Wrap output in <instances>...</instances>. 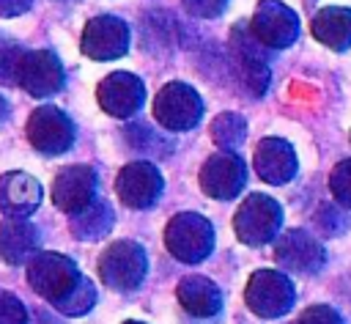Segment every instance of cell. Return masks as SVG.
I'll return each instance as SVG.
<instances>
[{
  "label": "cell",
  "mask_w": 351,
  "mask_h": 324,
  "mask_svg": "<svg viewBox=\"0 0 351 324\" xmlns=\"http://www.w3.org/2000/svg\"><path fill=\"white\" fill-rule=\"evenodd\" d=\"M269 47L252 33L250 25H236L230 30V63L247 93L261 96L269 88Z\"/></svg>",
  "instance_id": "obj_1"
},
{
  "label": "cell",
  "mask_w": 351,
  "mask_h": 324,
  "mask_svg": "<svg viewBox=\"0 0 351 324\" xmlns=\"http://www.w3.org/2000/svg\"><path fill=\"white\" fill-rule=\"evenodd\" d=\"M165 244H167V250L178 261L197 264L214 247V228H211V222L206 217H200L195 211H184V214H176L167 222V228H165Z\"/></svg>",
  "instance_id": "obj_2"
},
{
  "label": "cell",
  "mask_w": 351,
  "mask_h": 324,
  "mask_svg": "<svg viewBox=\"0 0 351 324\" xmlns=\"http://www.w3.org/2000/svg\"><path fill=\"white\" fill-rule=\"evenodd\" d=\"M80 277L82 275L77 272V264L60 253H38L27 261V283L52 305H58Z\"/></svg>",
  "instance_id": "obj_3"
},
{
  "label": "cell",
  "mask_w": 351,
  "mask_h": 324,
  "mask_svg": "<svg viewBox=\"0 0 351 324\" xmlns=\"http://www.w3.org/2000/svg\"><path fill=\"white\" fill-rule=\"evenodd\" d=\"M247 308L263 319H277L285 316L296 299V291L291 286V280L282 272L274 269H258L250 280H247V291H244Z\"/></svg>",
  "instance_id": "obj_4"
},
{
  "label": "cell",
  "mask_w": 351,
  "mask_h": 324,
  "mask_svg": "<svg viewBox=\"0 0 351 324\" xmlns=\"http://www.w3.org/2000/svg\"><path fill=\"white\" fill-rule=\"evenodd\" d=\"M200 115H203V102L197 91L186 82H167L154 99V118L170 132L192 129L200 121Z\"/></svg>",
  "instance_id": "obj_5"
},
{
  "label": "cell",
  "mask_w": 351,
  "mask_h": 324,
  "mask_svg": "<svg viewBox=\"0 0 351 324\" xmlns=\"http://www.w3.org/2000/svg\"><path fill=\"white\" fill-rule=\"evenodd\" d=\"M145 253L134 242H112L99 258L101 280L115 291H132L145 277Z\"/></svg>",
  "instance_id": "obj_6"
},
{
  "label": "cell",
  "mask_w": 351,
  "mask_h": 324,
  "mask_svg": "<svg viewBox=\"0 0 351 324\" xmlns=\"http://www.w3.org/2000/svg\"><path fill=\"white\" fill-rule=\"evenodd\" d=\"M280 222H282L280 203L271 200L269 195H261V192L250 195L236 211V233L250 247L271 242L280 231Z\"/></svg>",
  "instance_id": "obj_7"
},
{
  "label": "cell",
  "mask_w": 351,
  "mask_h": 324,
  "mask_svg": "<svg viewBox=\"0 0 351 324\" xmlns=\"http://www.w3.org/2000/svg\"><path fill=\"white\" fill-rule=\"evenodd\" d=\"M27 140L41 154H63L74 143V124L71 118L58 107H38L27 118Z\"/></svg>",
  "instance_id": "obj_8"
},
{
  "label": "cell",
  "mask_w": 351,
  "mask_h": 324,
  "mask_svg": "<svg viewBox=\"0 0 351 324\" xmlns=\"http://www.w3.org/2000/svg\"><path fill=\"white\" fill-rule=\"evenodd\" d=\"M250 27H252V33L269 49H282V47L293 44L296 36H299V19H296V14L285 3H280V0H263L255 8V14H252Z\"/></svg>",
  "instance_id": "obj_9"
},
{
  "label": "cell",
  "mask_w": 351,
  "mask_h": 324,
  "mask_svg": "<svg viewBox=\"0 0 351 324\" xmlns=\"http://www.w3.org/2000/svg\"><path fill=\"white\" fill-rule=\"evenodd\" d=\"M244 178H247V170H244V162L236 151H219V154L208 157L203 170H200L203 192L208 198H217V200L236 198L244 187Z\"/></svg>",
  "instance_id": "obj_10"
},
{
  "label": "cell",
  "mask_w": 351,
  "mask_h": 324,
  "mask_svg": "<svg viewBox=\"0 0 351 324\" xmlns=\"http://www.w3.org/2000/svg\"><path fill=\"white\" fill-rule=\"evenodd\" d=\"M129 49V27L118 16H96L82 30V52L93 60H115Z\"/></svg>",
  "instance_id": "obj_11"
},
{
  "label": "cell",
  "mask_w": 351,
  "mask_h": 324,
  "mask_svg": "<svg viewBox=\"0 0 351 324\" xmlns=\"http://www.w3.org/2000/svg\"><path fill=\"white\" fill-rule=\"evenodd\" d=\"M96 99L104 113H110L115 118H129L132 113H137L143 107L145 88H143L140 77H134L129 71H112L110 77H104L99 82Z\"/></svg>",
  "instance_id": "obj_12"
},
{
  "label": "cell",
  "mask_w": 351,
  "mask_h": 324,
  "mask_svg": "<svg viewBox=\"0 0 351 324\" xmlns=\"http://www.w3.org/2000/svg\"><path fill=\"white\" fill-rule=\"evenodd\" d=\"M115 189L121 200L132 209H148L162 195V176L151 162H132L121 167Z\"/></svg>",
  "instance_id": "obj_13"
},
{
  "label": "cell",
  "mask_w": 351,
  "mask_h": 324,
  "mask_svg": "<svg viewBox=\"0 0 351 324\" xmlns=\"http://www.w3.org/2000/svg\"><path fill=\"white\" fill-rule=\"evenodd\" d=\"M93 198H96V173L88 165H69L55 176L52 203L60 211L74 214V211L85 209Z\"/></svg>",
  "instance_id": "obj_14"
},
{
  "label": "cell",
  "mask_w": 351,
  "mask_h": 324,
  "mask_svg": "<svg viewBox=\"0 0 351 324\" xmlns=\"http://www.w3.org/2000/svg\"><path fill=\"white\" fill-rule=\"evenodd\" d=\"M16 85H22L30 96H49L63 88V66L49 49L25 52Z\"/></svg>",
  "instance_id": "obj_15"
},
{
  "label": "cell",
  "mask_w": 351,
  "mask_h": 324,
  "mask_svg": "<svg viewBox=\"0 0 351 324\" xmlns=\"http://www.w3.org/2000/svg\"><path fill=\"white\" fill-rule=\"evenodd\" d=\"M274 258L277 264H282L291 272H302V275H313L321 269L324 264V247L307 233V231H285L277 244H274Z\"/></svg>",
  "instance_id": "obj_16"
},
{
  "label": "cell",
  "mask_w": 351,
  "mask_h": 324,
  "mask_svg": "<svg viewBox=\"0 0 351 324\" xmlns=\"http://www.w3.org/2000/svg\"><path fill=\"white\" fill-rule=\"evenodd\" d=\"M41 203V184L22 173V170H11L5 176H0V209L8 217H27L38 209Z\"/></svg>",
  "instance_id": "obj_17"
},
{
  "label": "cell",
  "mask_w": 351,
  "mask_h": 324,
  "mask_svg": "<svg viewBox=\"0 0 351 324\" xmlns=\"http://www.w3.org/2000/svg\"><path fill=\"white\" fill-rule=\"evenodd\" d=\"M255 170L269 184H285L296 176V154L291 143L280 137H266L255 148Z\"/></svg>",
  "instance_id": "obj_18"
},
{
  "label": "cell",
  "mask_w": 351,
  "mask_h": 324,
  "mask_svg": "<svg viewBox=\"0 0 351 324\" xmlns=\"http://www.w3.org/2000/svg\"><path fill=\"white\" fill-rule=\"evenodd\" d=\"M38 247V231L25 217H11L0 225V258L8 264H27Z\"/></svg>",
  "instance_id": "obj_19"
},
{
  "label": "cell",
  "mask_w": 351,
  "mask_h": 324,
  "mask_svg": "<svg viewBox=\"0 0 351 324\" xmlns=\"http://www.w3.org/2000/svg\"><path fill=\"white\" fill-rule=\"evenodd\" d=\"M178 302L192 316H214L222 308V294L208 277L189 275L178 283Z\"/></svg>",
  "instance_id": "obj_20"
},
{
  "label": "cell",
  "mask_w": 351,
  "mask_h": 324,
  "mask_svg": "<svg viewBox=\"0 0 351 324\" xmlns=\"http://www.w3.org/2000/svg\"><path fill=\"white\" fill-rule=\"evenodd\" d=\"M313 36L329 49H337V52L348 49L351 47V8L329 5L318 11L313 19Z\"/></svg>",
  "instance_id": "obj_21"
},
{
  "label": "cell",
  "mask_w": 351,
  "mask_h": 324,
  "mask_svg": "<svg viewBox=\"0 0 351 324\" xmlns=\"http://www.w3.org/2000/svg\"><path fill=\"white\" fill-rule=\"evenodd\" d=\"M69 225H71V233L77 239H85V242L101 239L112 228V209L104 200L93 198L85 209H80V211L71 214V222Z\"/></svg>",
  "instance_id": "obj_22"
},
{
  "label": "cell",
  "mask_w": 351,
  "mask_h": 324,
  "mask_svg": "<svg viewBox=\"0 0 351 324\" xmlns=\"http://www.w3.org/2000/svg\"><path fill=\"white\" fill-rule=\"evenodd\" d=\"M244 132H247V124L236 113H222L211 124V137L222 151H236L244 140Z\"/></svg>",
  "instance_id": "obj_23"
},
{
  "label": "cell",
  "mask_w": 351,
  "mask_h": 324,
  "mask_svg": "<svg viewBox=\"0 0 351 324\" xmlns=\"http://www.w3.org/2000/svg\"><path fill=\"white\" fill-rule=\"evenodd\" d=\"M93 302H96V288H93V283L88 280V277H80L77 280V286L55 305L60 313H66V316H82V313H88L90 308H93Z\"/></svg>",
  "instance_id": "obj_24"
},
{
  "label": "cell",
  "mask_w": 351,
  "mask_h": 324,
  "mask_svg": "<svg viewBox=\"0 0 351 324\" xmlns=\"http://www.w3.org/2000/svg\"><path fill=\"white\" fill-rule=\"evenodd\" d=\"M329 189L340 206L351 209V159H343L335 165V170L329 176Z\"/></svg>",
  "instance_id": "obj_25"
},
{
  "label": "cell",
  "mask_w": 351,
  "mask_h": 324,
  "mask_svg": "<svg viewBox=\"0 0 351 324\" xmlns=\"http://www.w3.org/2000/svg\"><path fill=\"white\" fill-rule=\"evenodd\" d=\"M22 58H25V49H19V47L0 49V82H16Z\"/></svg>",
  "instance_id": "obj_26"
},
{
  "label": "cell",
  "mask_w": 351,
  "mask_h": 324,
  "mask_svg": "<svg viewBox=\"0 0 351 324\" xmlns=\"http://www.w3.org/2000/svg\"><path fill=\"white\" fill-rule=\"evenodd\" d=\"M0 324H27L25 305L8 291H0Z\"/></svg>",
  "instance_id": "obj_27"
},
{
  "label": "cell",
  "mask_w": 351,
  "mask_h": 324,
  "mask_svg": "<svg viewBox=\"0 0 351 324\" xmlns=\"http://www.w3.org/2000/svg\"><path fill=\"white\" fill-rule=\"evenodd\" d=\"M181 5L192 14V16H200V19H214L225 11L228 0H181Z\"/></svg>",
  "instance_id": "obj_28"
},
{
  "label": "cell",
  "mask_w": 351,
  "mask_h": 324,
  "mask_svg": "<svg viewBox=\"0 0 351 324\" xmlns=\"http://www.w3.org/2000/svg\"><path fill=\"white\" fill-rule=\"evenodd\" d=\"M299 324H343V319L326 305H313V308H307L302 313Z\"/></svg>",
  "instance_id": "obj_29"
},
{
  "label": "cell",
  "mask_w": 351,
  "mask_h": 324,
  "mask_svg": "<svg viewBox=\"0 0 351 324\" xmlns=\"http://www.w3.org/2000/svg\"><path fill=\"white\" fill-rule=\"evenodd\" d=\"M315 220H318V225H321L326 233H340V228L335 225V220H343V214H340L335 206H324Z\"/></svg>",
  "instance_id": "obj_30"
},
{
  "label": "cell",
  "mask_w": 351,
  "mask_h": 324,
  "mask_svg": "<svg viewBox=\"0 0 351 324\" xmlns=\"http://www.w3.org/2000/svg\"><path fill=\"white\" fill-rule=\"evenodd\" d=\"M33 5V0H0V16H19Z\"/></svg>",
  "instance_id": "obj_31"
},
{
  "label": "cell",
  "mask_w": 351,
  "mask_h": 324,
  "mask_svg": "<svg viewBox=\"0 0 351 324\" xmlns=\"http://www.w3.org/2000/svg\"><path fill=\"white\" fill-rule=\"evenodd\" d=\"M5 115H8V102H5L3 96H0V121H3Z\"/></svg>",
  "instance_id": "obj_32"
},
{
  "label": "cell",
  "mask_w": 351,
  "mask_h": 324,
  "mask_svg": "<svg viewBox=\"0 0 351 324\" xmlns=\"http://www.w3.org/2000/svg\"><path fill=\"white\" fill-rule=\"evenodd\" d=\"M126 324H140V321H126Z\"/></svg>",
  "instance_id": "obj_33"
}]
</instances>
